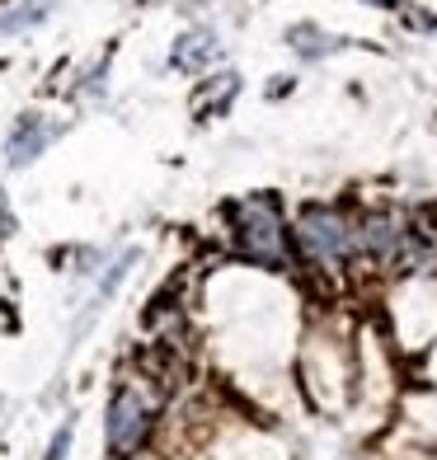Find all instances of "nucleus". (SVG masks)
I'll return each mask as SVG.
<instances>
[{
	"label": "nucleus",
	"instance_id": "1",
	"mask_svg": "<svg viewBox=\"0 0 437 460\" xmlns=\"http://www.w3.org/2000/svg\"><path fill=\"white\" fill-rule=\"evenodd\" d=\"M231 226H236V244L249 263L263 268H287V230H282V212L268 193H254L231 207Z\"/></svg>",
	"mask_w": 437,
	"mask_h": 460
},
{
	"label": "nucleus",
	"instance_id": "2",
	"mask_svg": "<svg viewBox=\"0 0 437 460\" xmlns=\"http://www.w3.org/2000/svg\"><path fill=\"white\" fill-rule=\"evenodd\" d=\"M156 428V394H146L141 381H122L109 400V413H103V442H109L113 460H132L146 451Z\"/></svg>",
	"mask_w": 437,
	"mask_h": 460
},
{
	"label": "nucleus",
	"instance_id": "3",
	"mask_svg": "<svg viewBox=\"0 0 437 460\" xmlns=\"http://www.w3.org/2000/svg\"><path fill=\"white\" fill-rule=\"evenodd\" d=\"M297 240L306 249V259L320 268H339L352 254V230L334 207H306L297 221Z\"/></svg>",
	"mask_w": 437,
	"mask_h": 460
},
{
	"label": "nucleus",
	"instance_id": "4",
	"mask_svg": "<svg viewBox=\"0 0 437 460\" xmlns=\"http://www.w3.org/2000/svg\"><path fill=\"white\" fill-rule=\"evenodd\" d=\"M390 268H400V273H437V226L428 212L405 217V235Z\"/></svg>",
	"mask_w": 437,
	"mask_h": 460
},
{
	"label": "nucleus",
	"instance_id": "5",
	"mask_svg": "<svg viewBox=\"0 0 437 460\" xmlns=\"http://www.w3.org/2000/svg\"><path fill=\"white\" fill-rule=\"evenodd\" d=\"M400 235H405V212H395V207H371L352 244H358V254H367L371 263H390L395 249H400Z\"/></svg>",
	"mask_w": 437,
	"mask_h": 460
},
{
	"label": "nucleus",
	"instance_id": "6",
	"mask_svg": "<svg viewBox=\"0 0 437 460\" xmlns=\"http://www.w3.org/2000/svg\"><path fill=\"white\" fill-rule=\"evenodd\" d=\"M57 137H61L57 122H48L43 113H24L10 128V137H5V164L10 170H24V164H33Z\"/></svg>",
	"mask_w": 437,
	"mask_h": 460
},
{
	"label": "nucleus",
	"instance_id": "7",
	"mask_svg": "<svg viewBox=\"0 0 437 460\" xmlns=\"http://www.w3.org/2000/svg\"><path fill=\"white\" fill-rule=\"evenodd\" d=\"M217 57H221L217 33H212V29H189V33H183L179 43L170 48V66L183 71V75H198V71L212 66Z\"/></svg>",
	"mask_w": 437,
	"mask_h": 460
},
{
	"label": "nucleus",
	"instance_id": "8",
	"mask_svg": "<svg viewBox=\"0 0 437 460\" xmlns=\"http://www.w3.org/2000/svg\"><path fill=\"white\" fill-rule=\"evenodd\" d=\"M52 5H57V0H19V5H5V10H0V38L38 29L52 14Z\"/></svg>",
	"mask_w": 437,
	"mask_h": 460
},
{
	"label": "nucleus",
	"instance_id": "9",
	"mask_svg": "<svg viewBox=\"0 0 437 460\" xmlns=\"http://www.w3.org/2000/svg\"><path fill=\"white\" fill-rule=\"evenodd\" d=\"M236 94H240V75L236 71H221V75H212V85H202L193 94V109L198 113H226Z\"/></svg>",
	"mask_w": 437,
	"mask_h": 460
},
{
	"label": "nucleus",
	"instance_id": "10",
	"mask_svg": "<svg viewBox=\"0 0 437 460\" xmlns=\"http://www.w3.org/2000/svg\"><path fill=\"white\" fill-rule=\"evenodd\" d=\"M287 43H291V52H301V57H310V61H316V57H325V52H334V48H339L334 38H329V33H320L316 24H297V29L287 33Z\"/></svg>",
	"mask_w": 437,
	"mask_h": 460
},
{
	"label": "nucleus",
	"instance_id": "11",
	"mask_svg": "<svg viewBox=\"0 0 437 460\" xmlns=\"http://www.w3.org/2000/svg\"><path fill=\"white\" fill-rule=\"evenodd\" d=\"M14 235V207H10V193L0 188V240Z\"/></svg>",
	"mask_w": 437,
	"mask_h": 460
},
{
	"label": "nucleus",
	"instance_id": "12",
	"mask_svg": "<svg viewBox=\"0 0 437 460\" xmlns=\"http://www.w3.org/2000/svg\"><path fill=\"white\" fill-rule=\"evenodd\" d=\"M67 451H71V423H61V432L52 437V451H48V460H67Z\"/></svg>",
	"mask_w": 437,
	"mask_h": 460
},
{
	"label": "nucleus",
	"instance_id": "13",
	"mask_svg": "<svg viewBox=\"0 0 437 460\" xmlns=\"http://www.w3.org/2000/svg\"><path fill=\"white\" fill-rule=\"evenodd\" d=\"M362 5H381V10H400L405 0H362Z\"/></svg>",
	"mask_w": 437,
	"mask_h": 460
}]
</instances>
